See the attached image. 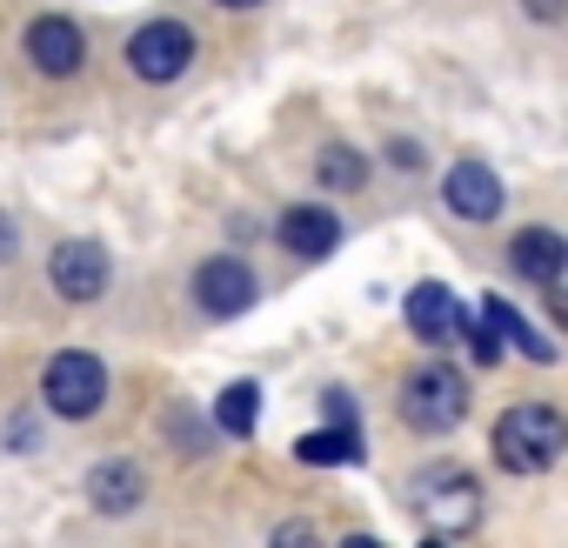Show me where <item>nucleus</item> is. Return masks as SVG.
Wrapping results in <instances>:
<instances>
[{"instance_id":"f257e3e1","label":"nucleus","mask_w":568,"mask_h":548,"mask_svg":"<svg viewBox=\"0 0 568 548\" xmlns=\"http://www.w3.org/2000/svg\"><path fill=\"white\" fill-rule=\"evenodd\" d=\"M568 448V422L548 408V402H515L501 422H495V461L508 475H548Z\"/></svg>"},{"instance_id":"f03ea898","label":"nucleus","mask_w":568,"mask_h":548,"mask_svg":"<svg viewBox=\"0 0 568 548\" xmlns=\"http://www.w3.org/2000/svg\"><path fill=\"white\" fill-rule=\"evenodd\" d=\"M408 508L422 515V528L428 535H468L475 521H481V481L468 475V468H455V461H428L415 481H408Z\"/></svg>"},{"instance_id":"7ed1b4c3","label":"nucleus","mask_w":568,"mask_h":548,"mask_svg":"<svg viewBox=\"0 0 568 548\" xmlns=\"http://www.w3.org/2000/svg\"><path fill=\"white\" fill-rule=\"evenodd\" d=\"M41 402L61 415V422H88L108 408V362L88 355V348H61L48 368H41Z\"/></svg>"},{"instance_id":"20e7f679","label":"nucleus","mask_w":568,"mask_h":548,"mask_svg":"<svg viewBox=\"0 0 568 548\" xmlns=\"http://www.w3.org/2000/svg\"><path fill=\"white\" fill-rule=\"evenodd\" d=\"M402 422L408 428H422V435H448V428H462V415H468V388H462V375L455 368H415L408 382H402Z\"/></svg>"},{"instance_id":"39448f33","label":"nucleus","mask_w":568,"mask_h":548,"mask_svg":"<svg viewBox=\"0 0 568 548\" xmlns=\"http://www.w3.org/2000/svg\"><path fill=\"white\" fill-rule=\"evenodd\" d=\"M128 68L141 74V81H174V74H187L194 68V28L187 21H148V28H134L128 34Z\"/></svg>"},{"instance_id":"423d86ee","label":"nucleus","mask_w":568,"mask_h":548,"mask_svg":"<svg viewBox=\"0 0 568 548\" xmlns=\"http://www.w3.org/2000/svg\"><path fill=\"white\" fill-rule=\"evenodd\" d=\"M194 302H201V315H214V322L247 315V308H254V267L234 261V254L201 261V267H194Z\"/></svg>"},{"instance_id":"0eeeda50","label":"nucleus","mask_w":568,"mask_h":548,"mask_svg":"<svg viewBox=\"0 0 568 548\" xmlns=\"http://www.w3.org/2000/svg\"><path fill=\"white\" fill-rule=\"evenodd\" d=\"M48 282L61 302H101L108 295V247L101 241H61L48 254Z\"/></svg>"},{"instance_id":"6e6552de","label":"nucleus","mask_w":568,"mask_h":548,"mask_svg":"<svg viewBox=\"0 0 568 548\" xmlns=\"http://www.w3.org/2000/svg\"><path fill=\"white\" fill-rule=\"evenodd\" d=\"M21 48H28V61H34L48 81H68V74H81V61H88V34H81L68 14H41Z\"/></svg>"},{"instance_id":"1a4fd4ad","label":"nucleus","mask_w":568,"mask_h":548,"mask_svg":"<svg viewBox=\"0 0 568 548\" xmlns=\"http://www.w3.org/2000/svg\"><path fill=\"white\" fill-rule=\"evenodd\" d=\"M442 201L455 221H495L501 214V174L488 161H455L442 174Z\"/></svg>"},{"instance_id":"9d476101","label":"nucleus","mask_w":568,"mask_h":548,"mask_svg":"<svg viewBox=\"0 0 568 548\" xmlns=\"http://www.w3.org/2000/svg\"><path fill=\"white\" fill-rule=\"evenodd\" d=\"M402 315H408V335L415 342H428V348H448V342H462V302L442 288V282H422V288H408V302H402Z\"/></svg>"},{"instance_id":"9b49d317","label":"nucleus","mask_w":568,"mask_h":548,"mask_svg":"<svg viewBox=\"0 0 568 548\" xmlns=\"http://www.w3.org/2000/svg\"><path fill=\"white\" fill-rule=\"evenodd\" d=\"M508 267L521 274V282H535V288H561L568 241H561L555 227H521V234L508 241Z\"/></svg>"},{"instance_id":"f8f14e48","label":"nucleus","mask_w":568,"mask_h":548,"mask_svg":"<svg viewBox=\"0 0 568 548\" xmlns=\"http://www.w3.org/2000/svg\"><path fill=\"white\" fill-rule=\"evenodd\" d=\"M281 247H288L295 261H322L342 247V221L328 207H288L281 214Z\"/></svg>"},{"instance_id":"ddd939ff","label":"nucleus","mask_w":568,"mask_h":548,"mask_svg":"<svg viewBox=\"0 0 568 548\" xmlns=\"http://www.w3.org/2000/svg\"><path fill=\"white\" fill-rule=\"evenodd\" d=\"M141 495H148L141 461H101V468H88V501L101 515H128V508H141Z\"/></svg>"},{"instance_id":"4468645a","label":"nucleus","mask_w":568,"mask_h":548,"mask_svg":"<svg viewBox=\"0 0 568 548\" xmlns=\"http://www.w3.org/2000/svg\"><path fill=\"white\" fill-rule=\"evenodd\" d=\"M481 322H488V335H495V342L521 348L528 362H555V342H548V335H541V328H535L521 308H508L501 295H488V302H481Z\"/></svg>"},{"instance_id":"2eb2a0df","label":"nucleus","mask_w":568,"mask_h":548,"mask_svg":"<svg viewBox=\"0 0 568 548\" xmlns=\"http://www.w3.org/2000/svg\"><path fill=\"white\" fill-rule=\"evenodd\" d=\"M295 455H302L308 468H355V461L368 455V448H362V422H328V428L302 435Z\"/></svg>"},{"instance_id":"dca6fc26","label":"nucleus","mask_w":568,"mask_h":548,"mask_svg":"<svg viewBox=\"0 0 568 548\" xmlns=\"http://www.w3.org/2000/svg\"><path fill=\"white\" fill-rule=\"evenodd\" d=\"M254 422H261V388H254V382H227L221 402H214V428L234 435V442H247Z\"/></svg>"},{"instance_id":"f3484780","label":"nucleus","mask_w":568,"mask_h":548,"mask_svg":"<svg viewBox=\"0 0 568 548\" xmlns=\"http://www.w3.org/2000/svg\"><path fill=\"white\" fill-rule=\"evenodd\" d=\"M315 181H322V187H362V181H368V154L348 148V141H328V148L315 154Z\"/></svg>"},{"instance_id":"a211bd4d","label":"nucleus","mask_w":568,"mask_h":548,"mask_svg":"<svg viewBox=\"0 0 568 548\" xmlns=\"http://www.w3.org/2000/svg\"><path fill=\"white\" fill-rule=\"evenodd\" d=\"M168 435H174L181 455H207V448H214V442H207V422H201L194 408H168Z\"/></svg>"},{"instance_id":"6ab92c4d","label":"nucleus","mask_w":568,"mask_h":548,"mask_svg":"<svg viewBox=\"0 0 568 548\" xmlns=\"http://www.w3.org/2000/svg\"><path fill=\"white\" fill-rule=\"evenodd\" d=\"M322 408H328V422H362V415H355V402H348L342 388H328V395H322Z\"/></svg>"},{"instance_id":"aec40b11","label":"nucleus","mask_w":568,"mask_h":548,"mask_svg":"<svg viewBox=\"0 0 568 548\" xmlns=\"http://www.w3.org/2000/svg\"><path fill=\"white\" fill-rule=\"evenodd\" d=\"M14 247H21V234H14V221H8V214H0V261H8Z\"/></svg>"},{"instance_id":"412c9836","label":"nucleus","mask_w":568,"mask_h":548,"mask_svg":"<svg viewBox=\"0 0 568 548\" xmlns=\"http://www.w3.org/2000/svg\"><path fill=\"white\" fill-rule=\"evenodd\" d=\"M561 14V0H535V21H555Z\"/></svg>"},{"instance_id":"4be33fe9","label":"nucleus","mask_w":568,"mask_h":548,"mask_svg":"<svg viewBox=\"0 0 568 548\" xmlns=\"http://www.w3.org/2000/svg\"><path fill=\"white\" fill-rule=\"evenodd\" d=\"M221 8H234V14H254V8H261V0H221Z\"/></svg>"}]
</instances>
